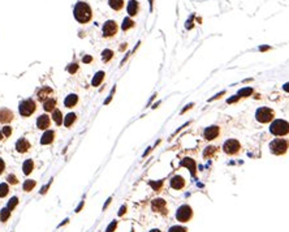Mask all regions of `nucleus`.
Here are the masks:
<instances>
[{"label": "nucleus", "mask_w": 289, "mask_h": 232, "mask_svg": "<svg viewBox=\"0 0 289 232\" xmlns=\"http://www.w3.org/2000/svg\"><path fill=\"white\" fill-rule=\"evenodd\" d=\"M111 201H112V198H108V200H107V202H106V205H104V209H106V207H107V206H108V205L111 204Z\"/></svg>", "instance_id": "nucleus-49"}, {"label": "nucleus", "mask_w": 289, "mask_h": 232, "mask_svg": "<svg viewBox=\"0 0 289 232\" xmlns=\"http://www.w3.org/2000/svg\"><path fill=\"white\" fill-rule=\"evenodd\" d=\"M36 110V104L33 99H25V100H22V102L20 103L18 106V111L21 114V116H25V118H27V116H30L35 112Z\"/></svg>", "instance_id": "nucleus-5"}, {"label": "nucleus", "mask_w": 289, "mask_h": 232, "mask_svg": "<svg viewBox=\"0 0 289 232\" xmlns=\"http://www.w3.org/2000/svg\"><path fill=\"white\" fill-rule=\"evenodd\" d=\"M283 89L287 91V93H289V82H287V84H284V86H283Z\"/></svg>", "instance_id": "nucleus-46"}, {"label": "nucleus", "mask_w": 289, "mask_h": 232, "mask_svg": "<svg viewBox=\"0 0 289 232\" xmlns=\"http://www.w3.org/2000/svg\"><path fill=\"white\" fill-rule=\"evenodd\" d=\"M191 107H194V103H189V104H188V106H186V107H185V108H184V110L181 111V114H185V112H186L188 110H190V108H191Z\"/></svg>", "instance_id": "nucleus-42"}, {"label": "nucleus", "mask_w": 289, "mask_h": 232, "mask_svg": "<svg viewBox=\"0 0 289 232\" xmlns=\"http://www.w3.org/2000/svg\"><path fill=\"white\" fill-rule=\"evenodd\" d=\"M181 166L182 167H188L191 175H195V162H194V159L188 158V157L184 158L181 161Z\"/></svg>", "instance_id": "nucleus-16"}, {"label": "nucleus", "mask_w": 289, "mask_h": 232, "mask_svg": "<svg viewBox=\"0 0 289 232\" xmlns=\"http://www.w3.org/2000/svg\"><path fill=\"white\" fill-rule=\"evenodd\" d=\"M35 186V181L34 180H25V183H24V185H22V189H24L25 192H30L33 188Z\"/></svg>", "instance_id": "nucleus-29"}, {"label": "nucleus", "mask_w": 289, "mask_h": 232, "mask_svg": "<svg viewBox=\"0 0 289 232\" xmlns=\"http://www.w3.org/2000/svg\"><path fill=\"white\" fill-rule=\"evenodd\" d=\"M273 118H275V112H273V110H271L270 107H259L257 110V112H255L257 121L262 123V124L272 121Z\"/></svg>", "instance_id": "nucleus-4"}, {"label": "nucleus", "mask_w": 289, "mask_h": 232, "mask_svg": "<svg viewBox=\"0 0 289 232\" xmlns=\"http://www.w3.org/2000/svg\"><path fill=\"white\" fill-rule=\"evenodd\" d=\"M151 207L154 211L157 213H163V214H167V209H166V201L163 198H157L151 202Z\"/></svg>", "instance_id": "nucleus-10"}, {"label": "nucleus", "mask_w": 289, "mask_h": 232, "mask_svg": "<svg viewBox=\"0 0 289 232\" xmlns=\"http://www.w3.org/2000/svg\"><path fill=\"white\" fill-rule=\"evenodd\" d=\"M82 207H84V201H82V202H81V205H79V206H78V207L76 209V213H78V211H79V210H81V209H82Z\"/></svg>", "instance_id": "nucleus-47"}, {"label": "nucleus", "mask_w": 289, "mask_h": 232, "mask_svg": "<svg viewBox=\"0 0 289 232\" xmlns=\"http://www.w3.org/2000/svg\"><path fill=\"white\" fill-rule=\"evenodd\" d=\"M12 120H13V112L8 110V108H2L0 110V123L7 124V123H9Z\"/></svg>", "instance_id": "nucleus-13"}, {"label": "nucleus", "mask_w": 289, "mask_h": 232, "mask_svg": "<svg viewBox=\"0 0 289 232\" xmlns=\"http://www.w3.org/2000/svg\"><path fill=\"white\" fill-rule=\"evenodd\" d=\"M259 50H261V51H267V50H270V47H268V46H266V47H264V46H262Z\"/></svg>", "instance_id": "nucleus-48"}, {"label": "nucleus", "mask_w": 289, "mask_h": 232, "mask_svg": "<svg viewBox=\"0 0 289 232\" xmlns=\"http://www.w3.org/2000/svg\"><path fill=\"white\" fill-rule=\"evenodd\" d=\"M168 232H188V230L182 226H173L168 230Z\"/></svg>", "instance_id": "nucleus-34"}, {"label": "nucleus", "mask_w": 289, "mask_h": 232, "mask_svg": "<svg viewBox=\"0 0 289 232\" xmlns=\"http://www.w3.org/2000/svg\"><path fill=\"white\" fill-rule=\"evenodd\" d=\"M238 99H240V97H238V95H233L232 98H229V99L227 100V102H228V104H231V103H236Z\"/></svg>", "instance_id": "nucleus-39"}, {"label": "nucleus", "mask_w": 289, "mask_h": 232, "mask_svg": "<svg viewBox=\"0 0 289 232\" xmlns=\"http://www.w3.org/2000/svg\"><path fill=\"white\" fill-rule=\"evenodd\" d=\"M215 153H216V147H215V146H207V147L205 149V151H203V157H205V158H210V157H212Z\"/></svg>", "instance_id": "nucleus-31"}, {"label": "nucleus", "mask_w": 289, "mask_h": 232, "mask_svg": "<svg viewBox=\"0 0 289 232\" xmlns=\"http://www.w3.org/2000/svg\"><path fill=\"white\" fill-rule=\"evenodd\" d=\"M151 185H152V186L155 188V191H158V189H159V186H160V185H163V180H161V181H159L158 184H155V183H151Z\"/></svg>", "instance_id": "nucleus-43"}, {"label": "nucleus", "mask_w": 289, "mask_h": 232, "mask_svg": "<svg viewBox=\"0 0 289 232\" xmlns=\"http://www.w3.org/2000/svg\"><path fill=\"white\" fill-rule=\"evenodd\" d=\"M30 149V142H29L26 138H20L16 142V150L18 153H26V151Z\"/></svg>", "instance_id": "nucleus-15"}, {"label": "nucleus", "mask_w": 289, "mask_h": 232, "mask_svg": "<svg viewBox=\"0 0 289 232\" xmlns=\"http://www.w3.org/2000/svg\"><path fill=\"white\" fill-rule=\"evenodd\" d=\"M3 136H5V137H9L11 134H12V128L9 127V125H5L4 128H3Z\"/></svg>", "instance_id": "nucleus-35"}, {"label": "nucleus", "mask_w": 289, "mask_h": 232, "mask_svg": "<svg viewBox=\"0 0 289 232\" xmlns=\"http://www.w3.org/2000/svg\"><path fill=\"white\" fill-rule=\"evenodd\" d=\"M76 118H77V116H76V114H73V112L68 114V115H66L65 118H64V120H63V123H64V125H65L66 128H69V127H70V125L73 124V123L76 121Z\"/></svg>", "instance_id": "nucleus-23"}, {"label": "nucleus", "mask_w": 289, "mask_h": 232, "mask_svg": "<svg viewBox=\"0 0 289 232\" xmlns=\"http://www.w3.org/2000/svg\"><path fill=\"white\" fill-rule=\"evenodd\" d=\"M134 26V21H133L130 17H127V18H124L123 21V25H121V29L125 31V30H129L130 27Z\"/></svg>", "instance_id": "nucleus-27"}, {"label": "nucleus", "mask_w": 289, "mask_h": 232, "mask_svg": "<svg viewBox=\"0 0 289 232\" xmlns=\"http://www.w3.org/2000/svg\"><path fill=\"white\" fill-rule=\"evenodd\" d=\"M33 168H34V162L31 159H27V161H25L24 164H22V171H24L25 175H30Z\"/></svg>", "instance_id": "nucleus-21"}, {"label": "nucleus", "mask_w": 289, "mask_h": 232, "mask_svg": "<svg viewBox=\"0 0 289 232\" xmlns=\"http://www.w3.org/2000/svg\"><path fill=\"white\" fill-rule=\"evenodd\" d=\"M240 149H241V143L237 141V140H234V138L227 140V141L224 142V145H223L224 153L228 154V155H234V154H237V153L240 151Z\"/></svg>", "instance_id": "nucleus-7"}, {"label": "nucleus", "mask_w": 289, "mask_h": 232, "mask_svg": "<svg viewBox=\"0 0 289 232\" xmlns=\"http://www.w3.org/2000/svg\"><path fill=\"white\" fill-rule=\"evenodd\" d=\"M55 107H56V99H54V98H48L47 100L43 102V108H44V111H47V112L54 111Z\"/></svg>", "instance_id": "nucleus-19"}, {"label": "nucleus", "mask_w": 289, "mask_h": 232, "mask_svg": "<svg viewBox=\"0 0 289 232\" xmlns=\"http://www.w3.org/2000/svg\"><path fill=\"white\" fill-rule=\"evenodd\" d=\"M128 13H129V16H136L138 13V2L137 0H130L128 3Z\"/></svg>", "instance_id": "nucleus-20"}, {"label": "nucleus", "mask_w": 289, "mask_h": 232, "mask_svg": "<svg viewBox=\"0 0 289 232\" xmlns=\"http://www.w3.org/2000/svg\"><path fill=\"white\" fill-rule=\"evenodd\" d=\"M108 4L113 11H120L124 7V0H108Z\"/></svg>", "instance_id": "nucleus-24"}, {"label": "nucleus", "mask_w": 289, "mask_h": 232, "mask_svg": "<svg viewBox=\"0 0 289 232\" xmlns=\"http://www.w3.org/2000/svg\"><path fill=\"white\" fill-rule=\"evenodd\" d=\"M150 4H152V0H150Z\"/></svg>", "instance_id": "nucleus-52"}, {"label": "nucleus", "mask_w": 289, "mask_h": 232, "mask_svg": "<svg viewBox=\"0 0 289 232\" xmlns=\"http://www.w3.org/2000/svg\"><path fill=\"white\" fill-rule=\"evenodd\" d=\"M91 60H93V57H91V56H89V55H87V56H84V59H82V61H84V63H90Z\"/></svg>", "instance_id": "nucleus-44"}, {"label": "nucleus", "mask_w": 289, "mask_h": 232, "mask_svg": "<svg viewBox=\"0 0 289 232\" xmlns=\"http://www.w3.org/2000/svg\"><path fill=\"white\" fill-rule=\"evenodd\" d=\"M112 56H113V51H112V50H104V51L102 52V59H103V61H106V63L112 59Z\"/></svg>", "instance_id": "nucleus-30"}, {"label": "nucleus", "mask_w": 289, "mask_h": 232, "mask_svg": "<svg viewBox=\"0 0 289 232\" xmlns=\"http://www.w3.org/2000/svg\"><path fill=\"white\" fill-rule=\"evenodd\" d=\"M104 80V72L103 70H99V72H96L94 78H93V81H91V85L93 86H99L102 84V81Z\"/></svg>", "instance_id": "nucleus-22"}, {"label": "nucleus", "mask_w": 289, "mask_h": 232, "mask_svg": "<svg viewBox=\"0 0 289 232\" xmlns=\"http://www.w3.org/2000/svg\"><path fill=\"white\" fill-rule=\"evenodd\" d=\"M171 186L173 188V189H182L184 188V185H185V180H184V177L182 176H180V175H176V176H173L172 179H171Z\"/></svg>", "instance_id": "nucleus-14"}, {"label": "nucleus", "mask_w": 289, "mask_h": 232, "mask_svg": "<svg viewBox=\"0 0 289 232\" xmlns=\"http://www.w3.org/2000/svg\"><path fill=\"white\" fill-rule=\"evenodd\" d=\"M54 137H55L54 130H46L43 133V136L41 137V145H50L54 141Z\"/></svg>", "instance_id": "nucleus-17"}, {"label": "nucleus", "mask_w": 289, "mask_h": 232, "mask_svg": "<svg viewBox=\"0 0 289 232\" xmlns=\"http://www.w3.org/2000/svg\"><path fill=\"white\" fill-rule=\"evenodd\" d=\"M7 181H8L9 184H13V185L18 183V180H17V177L14 176V175H8V176H7Z\"/></svg>", "instance_id": "nucleus-36"}, {"label": "nucleus", "mask_w": 289, "mask_h": 232, "mask_svg": "<svg viewBox=\"0 0 289 232\" xmlns=\"http://www.w3.org/2000/svg\"><path fill=\"white\" fill-rule=\"evenodd\" d=\"M52 120L56 123V125L63 124V114L60 110H54L52 111Z\"/></svg>", "instance_id": "nucleus-25"}, {"label": "nucleus", "mask_w": 289, "mask_h": 232, "mask_svg": "<svg viewBox=\"0 0 289 232\" xmlns=\"http://www.w3.org/2000/svg\"><path fill=\"white\" fill-rule=\"evenodd\" d=\"M191 216H193V209L189 205H182L176 211V219L179 222H189Z\"/></svg>", "instance_id": "nucleus-6"}, {"label": "nucleus", "mask_w": 289, "mask_h": 232, "mask_svg": "<svg viewBox=\"0 0 289 232\" xmlns=\"http://www.w3.org/2000/svg\"><path fill=\"white\" fill-rule=\"evenodd\" d=\"M9 216H11V210L8 207H4L0 210V220L2 222H7Z\"/></svg>", "instance_id": "nucleus-28"}, {"label": "nucleus", "mask_w": 289, "mask_h": 232, "mask_svg": "<svg viewBox=\"0 0 289 232\" xmlns=\"http://www.w3.org/2000/svg\"><path fill=\"white\" fill-rule=\"evenodd\" d=\"M73 14H75V18L78 21L79 24H87L93 17V11H91L90 5H89L87 3L78 2L75 5Z\"/></svg>", "instance_id": "nucleus-1"}, {"label": "nucleus", "mask_w": 289, "mask_h": 232, "mask_svg": "<svg viewBox=\"0 0 289 232\" xmlns=\"http://www.w3.org/2000/svg\"><path fill=\"white\" fill-rule=\"evenodd\" d=\"M51 94H52V89L50 86H42L38 90V93H36V97H38V100L44 102V100H47L51 97Z\"/></svg>", "instance_id": "nucleus-11"}, {"label": "nucleus", "mask_w": 289, "mask_h": 232, "mask_svg": "<svg viewBox=\"0 0 289 232\" xmlns=\"http://www.w3.org/2000/svg\"><path fill=\"white\" fill-rule=\"evenodd\" d=\"M125 211H127V206L124 205V206L120 209V211H118V215H120V216H121V215H124V213H125Z\"/></svg>", "instance_id": "nucleus-45"}, {"label": "nucleus", "mask_w": 289, "mask_h": 232, "mask_svg": "<svg viewBox=\"0 0 289 232\" xmlns=\"http://www.w3.org/2000/svg\"><path fill=\"white\" fill-rule=\"evenodd\" d=\"M224 94H225V90H224V91H220V93H219V94H216V95H215L214 98H210V99H209V102H212V100H215V99H219L220 97H223Z\"/></svg>", "instance_id": "nucleus-40"}, {"label": "nucleus", "mask_w": 289, "mask_h": 232, "mask_svg": "<svg viewBox=\"0 0 289 232\" xmlns=\"http://www.w3.org/2000/svg\"><path fill=\"white\" fill-rule=\"evenodd\" d=\"M77 69H78V65H77L76 63L70 64L69 67H68V72H69V73H76V72H77Z\"/></svg>", "instance_id": "nucleus-38"}, {"label": "nucleus", "mask_w": 289, "mask_h": 232, "mask_svg": "<svg viewBox=\"0 0 289 232\" xmlns=\"http://www.w3.org/2000/svg\"><path fill=\"white\" fill-rule=\"evenodd\" d=\"M4 170H5V163H4L3 159L0 158V173H3V172H4Z\"/></svg>", "instance_id": "nucleus-41"}, {"label": "nucleus", "mask_w": 289, "mask_h": 232, "mask_svg": "<svg viewBox=\"0 0 289 232\" xmlns=\"http://www.w3.org/2000/svg\"><path fill=\"white\" fill-rule=\"evenodd\" d=\"M3 137H4V136H3V132H0V141L3 140Z\"/></svg>", "instance_id": "nucleus-50"}, {"label": "nucleus", "mask_w": 289, "mask_h": 232, "mask_svg": "<svg viewBox=\"0 0 289 232\" xmlns=\"http://www.w3.org/2000/svg\"><path fill=\"white\" fill-rule=\"evenodd\" d=\"M78 102V95L77 94H69L68 97H66L64 99V106L66 108H72V107H75Z\"/></svg>", "instance_id": "nucleus-18"}, {"label": "nucleus", "mask_w": 289, "mask_h": 232, "mask_svg": "<svg viewBox=\"0 0 289 232\" xmlns=\"http://www.w3.org/2000/svg\"><path fill=\"white\" fill-rule=\"evenodd\" d=\"M270 132L273 136H287L289 134V123L283 119L272 120L270 125Z\"/></svg>", "instance_id": "nucleus-2"}, {"label": "nucleus", "mask_w": 289, "mask_h": 232, "mask_svg": "<svg viewBox=\"0 0 289 232\" xmlns=\"http://www.w3.org/2000/svg\"><path fill=\"white\" fill-rule=\"evenodd\" d=\"M17 204H18V198L17 197H12L11 200H9V202H8V205H7V207H8L11 211L17 206Z\"/></svg>", "instance_id": "nucleus-33"}, {"label": "nucleus", "mask_w": 289, "mask_h": 232, "mask_svg": "<svg viewBox=\"0 0 289 232\" xmlns=\"http://www.w3.org/2000/svg\"><path fill=\"white\" fill-rule=\"evenodd\" d=\"M253 88H243L241 90H238V93H237V95H238L240 98H246V97H250L251 94H253Z\"/></svg>", "instance_id": "nucleus-26"}, {"label": "nucleus", "mask_w": 289, "mask_h": 232, "mask_svg": "<svg viewBox=\"0 0 289 232\" xmlns=\"http://www.w3.org/2000/svg\"><path fill=\"white\" fill-rule=\"evenodd\" d=\"M51 124V118L48 115H41L38 116V119H36V127H38L41 130H44V129H47Z\"/></svg>", "instance_id": "nucleus-12"}, {"label": "nucleus", "mask_w": 289, "mask_h": 232, "mask_svg": "<svg viewBox=\"0 0 289 232\" xmlns=\"http://www.w3.org/2000/svg\"><path fill=\"white\" fill-rule=\"evenodd\" d=\"M8 193H9V186H8V184L2 183V184H0V198L5 197V196L8 194Z\"/></svg>", "instance_id": "nucleus-32"}, {"label": "nucleus", "mask_w": 289, "mask_h": 232, "mask_svg": "<svg viewBox=\"0 0 289 232\" xmlns=\"http://www.w3.org/2000/svg\"><path fill=\"white\" fill-rule=\"evenodd\" d=\"M116 227H117V222L116 220H113V222H111V224L107 227V230H106V232H113L115 230H116Z\"/></svg>", "instance_id": "nucleus-37"}, {"label": "nucleus", "mask_w": 289, "mask_h": 232, "mask_svg": "<svg viewBox=\"0 0 289 232\" xmlns=\"http://www.w3.org/2000/svg\"><path fill=\"white\" fill-rule=\"evenodd\" d=\"M150 232H161V231H159V230H151Z\"/></svg>", "instance_id": "nucleus-51"}, {"label": "nucleus", "mask_w": 289, "mask_h": 232, "mask_svg": "<svg viewBox=\"0 0 289 232\" xmlns=\"http://www.w3.org/2000/svg\"><path fill=\"white\" fill-rule=\"evenodd\" d=\"M117 29H118V26H117V24L115 22V21H112V20L106 21L104 25H103V37H106V38L113 37V35L117 33Z\"/></svg>", "instance_id": "nucleus-8"}, {"label": "nucleus", "mask_w": 289, "mask_h": 232, "mask_svg": "<svg viewBox=\"0 0 289 232\" xmlns=\"http://www.w3.org/2000/svg\"><path fill=\"white\" fill-rule=\"evenodd\" d=\"M289 147V141L284 138H276L270 142V151L275 155H283Z\"/></svg>", "instance_id": "nucleus-3"}, {"label": "nucleus", "mask_w": 289, "mask_h": 232, "mask_svg": "<svg viewBox=\"0 0 289 232\" xmlns=\"http://www.w3.org/2000/svg\"><path fill=\"white\" fill-rule=\"evenodd\" d=\"M219 133H220V128H219L218 125H211V127H207V128L205 129L203 136H205L206 140L211 141V140H215V138H216V137L219 136Z\"/></svg>", "instance_id": "nucleus-9"}]
</instances>
